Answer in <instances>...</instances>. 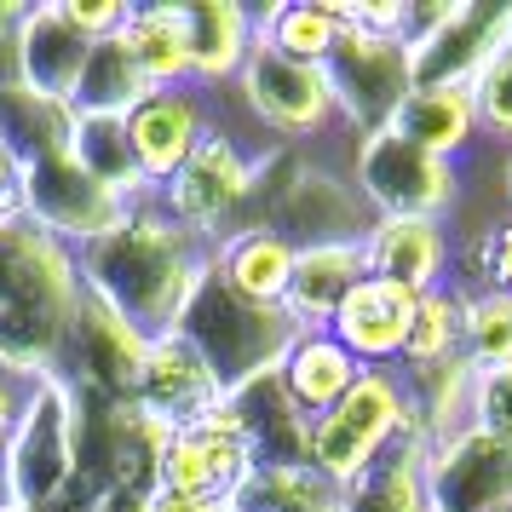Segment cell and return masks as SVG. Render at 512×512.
Wrapping results in <instances>:
<instances>
[{"mask_svg":"<svg viewBox=\"0 0 512 512\" xmlns=\"http://www.w3.org/2000/svg\"><path fill=\"white\" fill-rule=\"evenodd\" d=\"M208 259H213V248L202 236H190L185 225H173L156 208V196H144L139 208H127V219L116 231H104L98 242L75 248L81 288L93 300H104L116 317H127L144 340L173 334L196 277L208 271Z\"/></svg>","mask_w":512,"mask_h":512,"instance_id":"6da1fadb","label":"cell"},{"mask_svg":"<svg viewBox=\"0 0 512 512\" xmlns=\"http://www.w3.org/2000/svg\"><path fill=\"white\" fill-rule=\"evenodd\" d=\"M173 334H185L190 346L202 351V363L219 374L225 392L248 386L259 374H277L288 346L300 340V328L288 323L282 305H254V300H242V294H231L225 282L213 277V265L196 277Z\"/></svg>","mask_w":512,"mask_h":512,"instance_id":"7a4b0ae2","label":"cell"},{"mask_svg":"<svg viewBox=\"0 0 512 512\" xmlns=\"http://www.w3.org/2000/svg\"><path fill=\"white\" fill-rule=\"evenodd\" d=\"M81 478V397L70 374H41L29 386L24 420L0 455V512H47Z\"/></svg>","mask_w":512,"mask_h":512,"instance_id":"3957f363","label":"cell"},{"mask_svg":"<svg viewBox=\"0 0 512 512\" xmlns=\"http://www.w3.org/2000/svg\"><path fill=\"white\" fill-rule=\"evenodd\" d=\"M403 432H409V374L363 369L323 420H311V472L346 495L386 461V449Z\"/></svg>","mask_w":512,"mask_h":512,"instance_id":"277c9868","label":"cell"},{"mask_svg":"<svg viewBox=\"0 0 512 512\" xmlns=\"http://www.w3.org/2000/svg\"><path fill=\"white\" fill-rule=\"evenodd\" d=\"M277 156L282 150H248L242 139H231V133L213 121V133L202 139V150L156 190V208H162L173 225H185L190 236H202L208 248H219V242L236 231V213L254 208L259 179L277 167Z\"/></svg>","mask_w":512,"mask_h":512,"instance_id":"5b68a950","label":"cell"},{"mask_svg":"<svg viewBox=\"0 0 512 512\" xmlns=\"http://www.w3.org/2000/svg\"><path fill=\"white\" fill-rule=\"evenodd\" d=\"M236 98L254 116V127H265L277 144H311V139H323L328 127H340V104H334L328 70L288 58L271 41H254L248 64L236 75Z\"/></svg>","mask_w":512,"mask_h":512,"instance_id":"8992f818","label":"cell"},{"mask_svg":"<svg viewBox=\"0 0 512 512\" xmlns=\"http://www.w3.org/2000/svg\"><path fill=\"white\" fill-rule=\"evenodd\" d=\"M351 185L374 208V219H443L455 213L461 173L443 156H426L392 127L351 144Z\"/></svg>","mask_w":512,"mask_h":512,"instance_id":"52a82bcc","label":"cell"},{"mask_svg":"<svg viewBox=\"0 0 512 512\" xmlns=\"http://www.w3.org/2000/svg\"><path fill=\"white\" fill-rule=\"evenodd\" d=\"M328 87L340 104V127L351 139H369L380 127H392L403 98L415 93V64L397 35H374L363 24H346L340 47L328 52Z\"/></svg>","mask_w":512,"mask_h":512,"instance_id":"ba28073f","label":"cell"},{"mask_svg":"<svg viewBox=\"0 0 512 512\" xmlns=\"http://www.w3.org/2000/svg\"><path fill=\"white\" fill-rule=\"evenodd\" d=\"M18 202H24L29 225H41L47 236L70 242V248L98 242L104 231H116L127 219V208H139V202H121L116 190L98 185L70 150H52L41 162H29L18 173Z\"/></svg>","mask_w":512,"mask_h":512,"instance_id":"9c48e42d","label":"cell"},{"mask_svg":"<svg viewBox=\"0 0 512 512\" xmlns=\"http://www.w3.org/2000/svg\"><path fill=\"white\" fill-rule=\"evenodd\" d=\"M208 133H213V93L208 87H185V93L144 98L139 110L127 116V144H133L139 179L150 190H162L167 179L202 150Z\"/></svg>","mask_w":512,"mask_h":512,"instance_id":"30bf717a","label":"cell"},{"mask_svg":"<svg viewBox=\"0 0 512 512\" xmlns=\"http://www.w3.org/2000/svg\"><path fill=\"white\" fill-rule=\"evenodd\" d=\"M415 305H420V294H409V288L363 277L346 294V305L334 311L328 334H334L363 369H397V363H403V346H409V328H415Z\"/></svg>","mask_w":512,"mask_h":512,"instance_id":"8fae6325","label":"cell"},{"mask_svg":"<svg viewBox=\"0 0 512 512\" xmlns=\"http://www.w3.org/2000/svg\"><path fill=\"white\" fill-rule=\"evenodd\" d=\"M144 409H156L162 420H173L179 432L208 420L219 403H225V386L219 374L202 363V351L190 346L185 334H156L150 351H144V369H139V392H133Z\"/></svg>","mask_w":512,"mask_h":512,"instance_id":"7c38bea8","label":"cell"},{"mask_svg":"<svg viewBox=\"0 0 512 512\" xmlns=\"http://www.w3.org/2000/svg\"><path fill=\"white\" fill-rule=\"evenodd\" d=\"M87 52H93V41L64 18V6H24V24H18V87L24 93L75 110Z\"/></svg>","mask_w":512,"mask_h":512,"instance_id":"4fadbf2b","label":"cell"},{"mask_svg":"<svg viewBox=\"0 0 512 512\" xmlns=\"http://www.w3.org/2000/svg\"><path fill=\"white\" fill-rule=\"evenodd\" d=\"M512 501V443L489 432H461L432 455V507L438 512H489Z\"/></svg>","mask_w":512,"mask_h":512,"instance_id":"5bb4252c","label":"cell"},{"mask_svg":"<svg viewBox=\"0 0 512 512\" xmlns=\"http://www.w3.org/2000/svg\"><path fill=\"white\" fill-rule=\"evenodd\" d=\"M369 277V254L363 242H311L294 254V277L282 294V311L300 334H328L334 311L346 305V294Z\"/></svg>","mask_w":512,"mask_h":512,"instance_id":"9a60e30c","label":"cell"},{"mask_svg":"<svg viewBox=\"0 0 512 512\" xmlns=\"http://www.w3.org/2000/svg\"><path fill=\"white\" fill-rule=\"evenodd\" d=\"M369 254V277L397 282L409 294H432V288H449V231L443 219H380L363 242Z\"/></svg>","mask_w":512,"mask_h":512,"instance_id":"2e32d148","label":"cell"},{"mask_svg":"<svg viewBox=\"0 0 512 512\" xmlns=\"http://www.w3.org/2000/svg\"><path fill=\"white\" fill-rule=\"evenodd\" d=\"M121 47L133 52L139 75L156 93H185V87H196V52H190L185 0L133 6V18L121 29Z\"/></svg>","mask_w":512,"mask_h":512,"instance_id":"e0dca14e","label":"cell"},{"mask_svg":"<svg viewBox=\"0 0 512 512\" xmlns=\"http://www.w3.org/2000/svg\"><path fill=\"white\" fill-rule=\"evenodd\" d=\"M294 242L282 231H271V225H236L219 248H213V277L225 282L231 294H242V300L254 305H282V294H288V277H294Z\"/></svg>","mask_w":512,"mask_h":512,"instance_id":"ac0fdd59","label":"cell"},{"mask_svg":"<svg viewBox=\"0 0 512 512\" xmlns=\"http://www.w3.org/2000/svg\"><path fill=\"white\" fill-rule=\"evenodd\" d=\"M392 133L409 139L415 150H426V156H443V162H461L472 144H484L472 87H415L403 98Z\"/></svg>","mask_w":512,"mask_h":512,"instance_id":"d6986e66","label":"cell"},{"mask_svg":"<svg viewBox=\"0 0 512 512\" xmlns=\"http://www.w3.org/2000/svg\"><path fill=\"white\" fill-rule=\"evenodd\" d=\"M190 52H196V87L219 93L225 81L242 75L248 52L259 41V24L242 0H185Z\"/></svg>","mask_w":512,"mask_h":512,"instance_id":"ffe728a7","label":"cell"},{"mask_svg":"<svg viewBox=\"0 0 512 512\" xmlns=\"http://www.w3.org/2000/svg\"><path fill=\"white\" fill-rule=\"evenodd\" d=\"M357 374H363V363H357L334 334H300V340L288 346V357H282V386H288V397H294L311 420H323L328 409L357 386Z\"/></svg>","mask_w":512,"mask_h":512,"instance_id":"44dd1931","label":"cell"},{"mask_svg":"<svg viewBox=\"0 0 512 512\" xmlns=\"http://www.w3.org/2000/svg\"><path fill=\"white\" fill-rule=\"evenodd\" d=\"M254 24L259 41H271L277 52L323 70L328 52L340 47V35L351 24V0H277V6L254 12Z\"/></svg>","mask_w":512,"mask_h":512,"instance_id":"7402d4cb","label":"cell"},{"mask_svg":"<svg viewBox=\"0 0 512 512\" xmlns=\"http://www.w3.org/2000/svg\"><path fill=\"white\" fill-rule=\"evenodd\" d=\"M70 156L87 167L104 190H116L121 202H144V196H156V190L139 179L133 144H127V116H81V110H75Z\"/></svg>","mask_w":512,"mask_h":512,"instance_id":"603a6c76","label":"cell"},{"mask_svg":"<svg viewBox=\"0 0 512 512\" xmlns=\"http://www.w3.org/2000/svg\"><path fill=\"white\" fill-rule=\"evenodd\" d=\"M144 98H156V87L139 75L133 52L121 47V35L93 41L87 70H81V87H75V110L81 116H133Z\"/></svg>","mask_w":512,"mask_h":512,"instance_id":"cb8c5ba5","label":"cell"},{"mask_svg":"<svg viewBox=\"0 0 512 512\" xmlns=\"http://www.w3.org/2000/svg\"><path fill=\"white\" fill-rule=\"evenodd\" d=\"M461 317H466V294L432 288L415 305V328H409V346H403V369H438L449 357H461Z\"/></svg>","mask_w":512,"mask_h":512,"instance_id":"d4e9b609","label":"cell"},{"mask_svg":"<svg viewBox=\"0 0 512 512\" xmlns=\"http://www.w3.org/2000/svg\"><path fill=\"white\" fill-rule=\"evenodd\" d=\"M461 351L478 374L489 369H512V294H466V317H461Z\"/></svg>","mask_w":512,"mask_h":512,"instance_id":"484cf974","label":"cell"},{"mask_svg":"<svg viewBox=\"0 0 512 512\" xmlns=\"http://www.w3.org/2000/svg\"><path fill=\"white\" fill-rule=\"evenodd\" d=\"M472 104H478V127H484V139L507 144L512 150V41L495 58H489L478 81H472Z\"/></svg>","mask_w":512,"mask_h":512,"instance_id":"4316f807","label":"cell"},{"mask_svg":"<svg viewBox=\"0 0 512 512\" xmlns=\"http://www.w3.org/2000/svg\"><path fill=\"white\" fill-rule=\"evenodd\" d=\"M472 432L512 443V369H489L472 380Z\"/></svg>","mask_w":512,"mask_h":512,"instance_id":"83f0119b","label":"cell"},{"mask_svg":"<svg viewBox=\"0 0 512 512\" xmlns=\"http://www.w3.org/2000/svg\"><path fill=\"white\" fill-rule=\"evenodd\" d=\"M58 6H64V18H70L87 41H110V35H121L127 18H133L127 0H58Z\"/></svg>","mask_w":512,"mask_h":512,"instance_id":"f1b7e54d","label":"cell"},{"mask_svg":"<svg viewBox=\"0 0 512 512\" xmlns=\"http://www.w3.org/2000/svg\"><path fill=\"white\" fill-rule=\"evenodd\" d=\"M18 24H24V6L0 0V93L18 87Z\"/></svg>","mask_w":512,"mask_h":512,"instance_id":"f546056e","label":"cell"},{"mask_svg":"<svg viewBox=\"0 0 512 512\" xmlns=\"http://www.w3.org/2000/svg\"><path fill=\"white\" fill-rule=\"evenodd\" d=\"M18 156H12V144L0 139V213H24V202H18Z\"/></svg>","mask_w":512,"mask_h":512,"instance_id":"4dcf8cb0","label":"cell"},{"mask_svg":"<svg viewBox=\"0 0 512 512\" xmlns=\"http://www.w3.org/2000/svg\"><path fill=\"white\" fill-rule=\"evenodd\" d=\"M225 501H208V495H179V489H156L150 495V512H219Z\"/></svg>","mask_w":512,"mask_h":512,"instance_id":"1f68e13d","label":"cell"},{"mask_svg":"<svg viewBox=\"0 0 512 512\" xmlns=\"http://www.w3.org/2000/svg\"><path fill=\"white\" fill-rule=\"evenodd\" d=\"M501 208L512 213V150L501 156Z\"/></svg>","mask_w":512,"mask_h":512,"instance_id":"d6a6232c","label":"cell"},{"mask_svg":"<svg viewBox=\"0 0 512 512\" xmlns=\"http://www.w3.org/2000/svg\"><path fill=\"white\" fill-rule=\"evenodd\" d=\"M305 512H346V495H334V501H323V507H305Z\"/></svg>","mask_w":512,"mask_h":512,"instance_id":"836d02e7","label":"cell"},{"mask_svg":"<svg viewBox=\"0 0 512 512\" xmlns=\"http://www.w3.org/2000/svg\"><path fill=\"white\" fill-rule=\"evenodd\" d=\"M12 219H24V213H0V225H12Z\"/></svg>","mask_w":512,"mask_h":512,"instance_id":"e575fe53","label":"cell"},{"mask_svg":"<svg viewBox=\"0 0 512 512\" xmlns=\"http://www.w3.org/2000/svg\"><path fill=\"white\" fill-rule=\"evenodd\" d=\"M219 512H242V507H236V501H225V507H219Z\"/></svg>","mask_w":512,"mask_h":512,"instance_id":"d590c367","label":"cell"}]
</instances>
